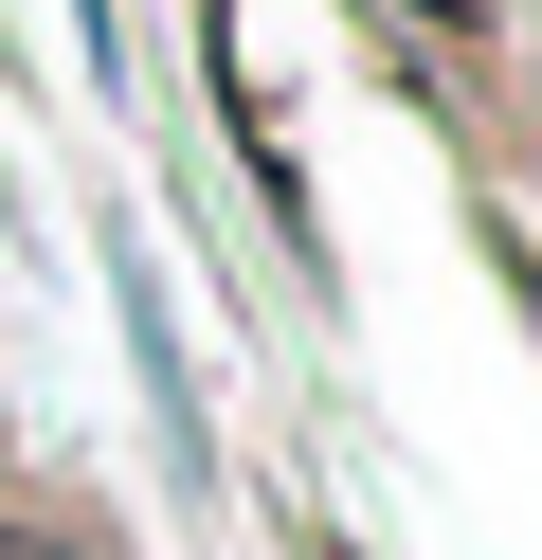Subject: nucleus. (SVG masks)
<instances>
[{
    "mask_svg": "<svg viewBox=\"0 0 542 560\" xmlns=\"http://www.w3.org/2000/svg\"><path fill=\"white\" fill-rule=\"evenodd\" d=\"M0 560H72V542H0Z\"/></svg>",
    "mask_w": 542,
    "mask_h": 560,
    "instance_id": "1",
    "label": "nucleus"
}]
</instances>
